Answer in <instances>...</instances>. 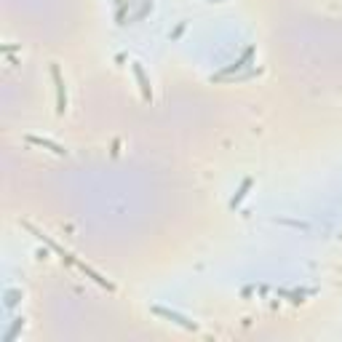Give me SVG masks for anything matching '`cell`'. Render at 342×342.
I'll use <instances>...</instances> for the list:
<instances>
[{
	"mask_svg": "<svg viewBox=\"0 0 342 342\" xmlns=\"http://www.w3.org/2000/svg\"><path fill=\"white\" fill-rule=\"evenodd\" d=\"M155 313H158V315H166V318H174V321L179 324V326H185V329H193V332L198 329L193 321H187V318H182L179 313H171V310H163V308H155Z\"/></svg>",
	"mask_w": 342,
	"mask_h": 342,
	"instance_id": "cell-1",
	"label": "cell"
}]
</instances>
